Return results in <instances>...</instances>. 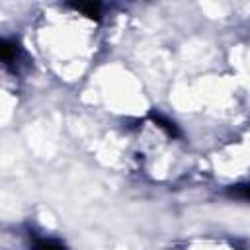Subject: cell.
<instances>
[{
	"label": "cell",
	"instance_id": "cell-1",
	"mask_svg": "<svg viewBox=\"0 0 250 250\" xmlns=\"http://www.w3.org/2000/svg\"><path fill=\"white\" fill-rule=\"evenodd\" d=\"M18 53H20V49H18V43L16 41L2 39V43H0V57H2V61L6 64H12L18 59Z\"/></svg>",
	"mask_w": 250,
	"mask_h": 250
},
{
	"label": "cell",
	"instance_id": "cell-2",
	"mask_svg": "<svg viewBox=\"0 0 250 250\" xmlns=\"http://www.w3.org/2000/svg\"><path fill=\"white\" fill-rule=\"evenodd\" d=\"M150 119L162 129V131H166L170 137H178V127L170 121V119H166L162 113H156V111H150Z\"/></svg>",
	"mask_w": 250,
	"mask_h": 250
},
{
	"label": "cell",
	"instance_id": "cell-3",
	"mask_svg": "<svg viewBox=\"0 0 250 250\" xmlns=\"http://www.w3.org/2000/svg\"><path fill=\"white\" fill-rule=\"evenodd\" d=\"M76 12H82L84 16L88 18H100V12H102V6L98 2H80V4H70Z\"/></svg>",
	"mask_w": 250,
	"mask_h": 250
},
{
	"label": "cell",
	"instance_id": "cell-4",
	"mask_svg": "<svg viewBox=\"0 0 250 250\" xmlns=\"http://www.w3.org/2000/svg\"><path fill=\"white\" fill-rule=\"evenodd\" d=\"M33 250H66L59 240H53V238H43V240H37Z\"/></svg>",
	"mask_w": 250,
	"mask_h": 250
},
{
	"label": "cell",
	"instance_id": "cell-5",
	"mask_svg": "<svg viewBox=\"0 0 250 250\" xmlns=\"http://www.w3.org/2000/svg\"><path fill=\"white\" fill-rule=\"evenodd\" d=\"M232 197H240V199H250V184L246 186H236L234 189H230Z\"/></svg>",
	"mask_w": 250,
	"mask_h": 250
}]
</instances>
